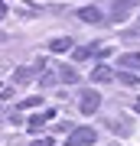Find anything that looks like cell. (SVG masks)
I'll return each instance as SVG.
<instances>
[{"mask_svg":"<svg viewBox=\"0 0 140 146\" xmlns=\"http://www.w3.org/2000/svg\"><path fill=\"white\" fill-rule=\"evenodd\" d=\"M59 75H62V81H68V84H75V81H78L75 68H68V65H62V68H59Z\"/></svg>","mask_w":140,"mask_h":146,"instance_id":"obj_10","label":"cell"},{"mask_svg":"<svg viewBox=\"0 0 140 146\" xmlns=\"http://www.w3.org/2000/svg\"><path fill=\"white\" fill-rule=\"evenodd\" d=\"M94 140H98V130H91V127H78L68 133V146H91Z\"/></svg>","mask_w":140,"mask_h":146,"instance_id":"obj_2","label":"cell"},{"mask_svg":"<svg viewBox=\"0 0 140 146\" xmlns=\"http://www.w3.org/2000/svg\"><path fill=\"white\" fill-rule=\"evenodd\" d=\"M3 16H7V7H3V3H0V20H3Z\"/></svg>","mask_w":140,"mask_h":146,"instance_id":"obj_11","label":"cell"},{"mask_svg":"<svg viewBox=\"0 0 140 146\" xmlns=\"http://www.w3.org/2000/svg\"><path fill=\"white\" fill-rule=\"evenodd\" d=\"M121 68H140V52H127V55H121Z\"/></svg>","mask_w":140,"mask_h":146,"instance_id":"obj_6","label":"cell"},{"mask_svg":"<svg viewBox=\"0 0 140 146\" xmlns=\"http://www.w3.org/2000/svg\"><path fill=\"white\" fill-rule=\"evenodd\" d=\"M98 107H101V94H98V88H85L82 98H78V110H82V114H94Z\"/></svg>","mask_w":140,"mask_h":146,"instance_id":"obj_1","label":"cell"},{"mask_svg":"<svg viewBox=\"0 0 140 146\" xmlns=\"http://www.w3.org/2000/svg\"><path fill=\"white\" fill-rule=\"evenodd\" d=\"M49 49L52 52H68V49H72V39H52Z\"/></svg>","mask_w":140,"mask_h":146,"instance_id":"obj_9","label":"cell"},{"mask_svg":"<svg viewBox=\"0 0 140 146\" xmlns=\"http://www.w3.org/2000/svg\"><path fill=\"white\" fill-rule=\"evenodd\" d=\"M75 16H78V20H85V23H101V20H104L98 7H82V10H78Z\"/></svg>","mask_w":140,"mask_h":146,"instance_id":"obj_4","label":"cell"},{"mask_svg":"<svg viewBox=\"0 0 140 146\" xmlns=\"http://www.w3.org/2000/svg\"><path fill=\"white\" fill-rule=\"evenodd\" d=\"M114 78H117L121 84H127V88H134V84H140V78H137V75H134V72H124V68H121V72L114 75Z\"/></svg>","mask_w":140,"mask_h":146,"instance_id":"obj_5","label":"cell"},{"mask_svg":"<svg viewBox=\"0 0 140 146\" xmlns=\"http://www.w3.org/2000/svg\"><path fill=\"white\" fill-rule=\"evenodd\" d=\"M134 110H137V114H140V98H137V104H134Z\"/></svg>","mask_w":140,"mask_h":146,"instance_id":"obj_12","label":"cell"},{"mask_svg":"<svg viewBox=\"0 0 140 146\" xmlns=\"http://www.w3.org/2000/svg\"><path fill=\"white\" fill-rule=\"evenodd\" d=\"M137 3H140V0H114V13H111V16H114V20H127Z\"/></svg>","mask_w":140,"mask_h":146,"instance_id":"obj_3","label":"cell"},{"mask_svg":"<svg viewBox=\"0 0 140 146\" xmlns=\"http://www.w3.org/2000/svg\"><path fill=\"white\" fill-rule=\"evenodd\" d=\"M52 117H56V114H52V110H46V114H36V117L29 120V130H39V127H42V123H49Z\"/></svg>","mask_w":140,"mask_h":146,"instance_id":"obj_8","label":"cell"},{"mask_svg":"<svg viewBox=\"0 0 140 146\" xmlns=\"http://www.w3.org/2000/svg\"><path fill=\"white\" fill-rule=\"evenodd\" d=\"M111 78H114V72H111V68H104V65H98V68L91 72V81H111Z\"/></svg>","mask_w":140,"mask_h":146,"instance_id":"obj_7","label":"cell"}]
</instances>
